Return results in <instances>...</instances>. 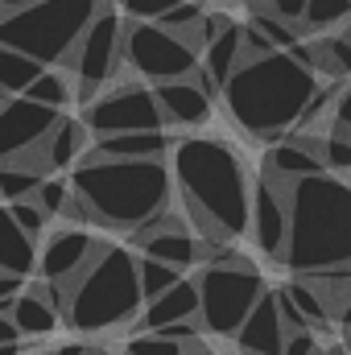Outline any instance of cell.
<instances>
[{"instance_id":"7402d4cb","label":"cell","mask_w":351,"mask_h":355,"mask_svg":"<svg viewBox=\"0 0 351 355\" xmlns=\"http://www.w3.org/2000/svg\"><path fill=\"white\" fill-rule=\"evenodd\" d=\"M33 268H37L33 240L12 223V211L0 202V272H8V277H29Z\"/></svg>"},{"instance_id":"277c9868","label":"cell","mask_w":351,"mask_h":355,"mask_svg":"<svg viewBox=\"0 0 351 355\" xmlns=\"http://www.w3.org/2000/svg\"><path fill=\"white\" fill-rule=\"evenodd\" d=\"M314 91H318V79L306 67H298L289 54H268L257 62H240L223 87V99L232 120L244 132L277 145L289 137L293 124H302Z\"/></svg>"},{"instance_id":"e0dca14e","label":"cell","mask_w":351,"mask_h":355,"mask_svg":"<svg viewBox=\"0 0 351 355\" xmlns=\"http://www.w3.org/2000/svg\"><path fill=\"white\" fill-rule=\"evenodd\" d=\"M285 322H281V310H277V289H268L257 310L244 318L240 335H236V347L240 355H281L285 352Z\"/></svg>"},{"instance_id":"60d3db41","label":"cell","mask_w":351,"mask_h":355,"mask_svg":"<svg viewBox=\"0 0 351 355\" xmlns=\"http://www.w3.org/2000/svg\"><path fill=\"white\" fill-rule=\"evenodd\" d=\"M21 335H17V327H12V318H4L0 314V343H17Z\"/></svg>"},{"instance_id":"2e32d148","label":"cell","mask_w":351,"mask_h":355,"mask_svg":"<svg viewBox=\"0 0 351 355\" xmlns=\"http://www.w3.org/2000/svg\"><path fill=\"white\" fill-rule=\"evenodd\" d=\"M87 157V124L83 120H58V128L42 141V149H33L29 157H21V166L37 170L42 178L62 174L67 166H79Z\"/></svg>"},{"instance_id":"8d00e7d4","label":"cell","mask_w":351,"mask_h":355,"mask_svg":"<svg viewBox=\"0 0 351 355\" xmlns=\"http://www.w3.org/2000/svg\"><path fill=\"white\" fill-rule=\"evenodd\" d=\"M318 352H323V343H318L314 331H289V335H285V352L281 355H318Z\"/></svg>"},{"instance_id":"603a6c76","label":"cell","mask_w":351,"mask_h":355,"mask_svg":"<svg viewBox=\"0 0 351 355\" xmlns=\"http://www.w3.org/2000/svg\"><path fill=\"white\" fill-rule=\"evenodd\" d=\"M12 327H17V335L46 339V335H54V327H58V310H54L37 289H25V293L17 297V306H12Z\"/></svg>"},{"instance_id":"7bdbcfd3","label":"cell","mask_w":351,"mask_h":355,"mask_svg":"<svg viewBox=\"0 0 351 355\" xmlns=\"http://www.w3.org/2000/svg\"><path fill=\"white\" fill-rule=\"evenodd\" d=\"M339 322H343V331H351V297L343 302V310H339Z\"/></svg>"},{"instance_id":"44dd1931","label":"cell","mask_w":351,"mask_h":355,"mask_svg":"<svg viewBox=\"0 0 351 355\" xmlns=\"http://www.w3.org/2000/svg\"><path fill=\"white\" fill-rule=\"evenodd\" d=\"M240 46H244V25H236V21H232L219 37L207 42V50H203V79H207L211 91L228 87V79L236 75V67H240Z\"/></svg>"},{"instance_id":"7c38bea8","label":"cell","mask_w":351,"mask_h":355,"mask_svg":"<svg viewBox=\"0 0 351 355\" xmlns=\"http://www.w3.org/2000/svg\"><path fill=\"white\" fill-rule=\"evenodd\" d=\"M248 232L257 240V248L277 257L285 252L289 240V182H277L273 174H264L252 182V215H248Z\"/></svg>"},{"instance_id":"681fc988","label":"cell","mask_w":351,"mask_h":355,"mask_svg":"<svg viewBox=\"0 0 351 355\" xmlns=\"http://www.w3.org/2000/svg\"><path fill=\"white\" fill-rule=\"evenodd\" d=\"M91 355H108V352H99V347H95V352H91Z\"/></svg>"},{"instance_id":"c3c4849f","label":"cell","mask_w":351,"mask_h":355,"mask_svg":"<svg viewBox=\"0 0 351 355\" xmlns=\"http://www.w3.org/2000/svg\"><path fill=\"white\" fill-rule=\"evenodd\" d=\"M240 4H248V8H252V12H257V8H261L264 0H240Z\"/></svg>"},{"instance_id":"52a82bcc","label":"cell","mask_w":351,"mask_h":355,"mask_svg":"<svg viewBox=\"0 0 351 355\" xmlns=\"http://www.w3.org/2000/svg\"><path fill=\"white\" fill-rule=\"evenodd\" d=\"M198 281V327L215 339H236L244 318L257 310L264 293V277L248 261L236 265H203Z\"/></svg>"},{"instance_id":"f1b7e54d","label":"cell","mask_w":351,"mask_h":355,"mask_svg":"<svg viewBox=\"0 0 351 355\" xmlns=\"http://www.w3.org/2000/svg\"><path fill=\"white\" fill-rule=\"evenodd\" d=\"M137 272H141V293H145V302H153V297L170 293L178 281H186V272L162 265V261H145V257H137Z\"/></svg>"},{"instance_id":"3957f363","label":"cell","mask_w":351,"mask_h":355,"mask_svg":"<svg viewBox=\"0 0 351 355\" xmlns=\"http://www.w3.org/2000/svg\"><path fill=\"white\" fill-rule=\"evenodd\" d=\"M281 265L293 277L351 268V182L335 174L289 182V240Z\"/></svg>"},{"instance_id":"ac0fdd59","label":"cell","mask_w":351,"mask_h":355,"mask_svg":"<svg viewBox=\"0 0 351 355\" xmlns=\"http://www.w3.org/2000/svg\"><path fill=\"white\" fill-rule=\"evenodd\" d=\"M190 318H198V281L194 277L178 281L170 293L145 302V314L132 327H137V335H149V331H166L174 322H190Z\"/></svg>"},{"instance_id":"f907efd6","label":"cell","mask_w":351,"mask_h":355,"mask_svg":"<svg viewBox=\"0 0 351 355\" xmlns=\"http://www.w3.org/2000/svg\"><path fill=\"white\" fill-rule=\"evenodd\" d=\"M198 4H203V0H198Z\"/></svg>"},{"instance_id":"74e56055","label":"cell","mask_w":351,"mask_h":355,"mask_svg":"<svg viewBox=\"0 0 351 355\" xmlns=\"http://www.w3.org/2000/svg\"><path fill=\"white\" fill-rule=\"evenodd\" d=\"M331 116H335V132L351 137V83H343V87H339V95H335V107H331Z\"/></svg>"},{"instance_id":"7dc6e473","label":"cell","mask_w":351,"mask_h":355,"mask_svg":"<svg viewBox=\"0 0 351 355\" xmlns=\"http://www.w3.org/2000/svg\"><path fill=\"white\" fill-rule=\"evenodd\" d=\"M343 352L351 355V331H343Z\"/></svg>"},{"instance_id":"d6986e66","label":"cell","mask_w":351,"mask_h":355,"mask_svg":"<svg viewBox=\"0 0 351 355\" xmlns=\"http://www.w3.org/2000/svg\"><path fill=\"white\" fill-rule=\"evenodd\" d=\"M178 141L157 128V132H124V137H99L91 145V157H108V162H162Z\"/></svg>"},{"instance_id":"ee69618b","label":"cell","mask_w":351,"mask_h":355,"mask_svg":"<svg viewBox=\"0 0 351 355\" xmlns=\"http://www.w3.org/2000/svg\"><path fill=\"white\" fill-rule=\"evenodd\" d=\"M318 355H348V352H343V343H331V347H323Z\"/></svg>"},{"instance_id":"e575fe53","label":"cell","mask_w":351,"mask_h":355,"mask_svg":"<svg viewBox=\"0 0 351 355\" xmlns=\"http://www.w3.org/2000/svg\"><path fill=\"white\" fill-rule=\"evenodd\" d=\"M8 211H12V223H17L29 240H37V236L46 232V215H42V207H37L33 198H29V202H12Z\"/></svg>"},{"instance_id":"ab89813d","label":"cell","mask_w":351,"mask_h":355,"mask_svg":"<svg viewBox=\"0 0 351 355\" xmlns=\"http://www.w3.org/2000/svg\"><path fill=\"white\" fill-rule=\"evenodd\" d=\"M95 352V343H62V347H54L50 355H91Z\"/></svg>"},{"instance_id":"f35d334b","label":"cell","mask_w":351,"mask_h":355,"mask_svg":"<svg viewBox=\"0 0 351 355\" xmlns=\"http://www.w3.org/2000/svg\"><path fill=\"white\" fill-rule=\"evenodd\" d=\"M12 297H21V277L0 272V302H12Z\"/></svg>"},{"instance_id":"8fae6325","label":"cell","mask_w":351,"mask_h":355,"mask_svg":"<svg viewBox=\"0 0 351 355\" xmlns=\"http://www.w3.org/2000/svg\"><path fill=\"white\" fill-rule=\"evenodd\" d=\"M62 112H50L33 99H4L0 107V166L4 162H21L33 149H42V141L58 128Z\"/></svg>"},{"instance_id":"836d02e7","label":"cell","mask_w":351,"mask_h":355,"mask_svg":"<svg viewBox=\"0 0 351 355\" xmlns=\"http://www.w3.org/2000/svg\"><path fill=\"white\" fill-rule=\"evenodd\" d=\"M186 352H190V347L170 343V339H162V335H132L128 347H124V355H186Z\"/></svg>"},{"instance_id":"f546056e","label":"cell","mask_w":351,"mask_h":355,"mask_svg":"<svg viewBox=\"0 0 351 355\" xmlns=\"http://www.w3.org/2000/svg\"><path fill=\"white\" fill-rule=\"evenodd\" d=\"M248 25H257L264 37H268V46L277 50V54H289L298 42H306V29L302 25H289V21H277V17H268V12H252V21Z\"/></svg>"},{"instance_id":"30bf717a","label":"cell","mask_w":351,"mask_h":355,"mask_svg":"<svg viewBox=\"0 0 351 355\" xmlns=\"http://www.w3.org/2000/svg\"><path fill=\"white\" fill-rule=\"evenodd\" d=\"M83 124H87V132H95V141L99 137H124V132H157V128H166L153 87H141V83H124V87H112L108 95H95V103L87 107Z\"/></svg>"},{"instance_id":"1f68e13d","label":"cell","mask_w":351,"mask_h":355,"mask_svg":"<svg viewBox=\"0 0 351 355\" xmlns=\"http://www.w3.org/2000/svg\"><path fill=\"white\" fill-rule=\"evenodd\" d=\"M323 170L327 174H351V137H343V132L323 137Z\"/></svg>"},{"instance_id":"f6af8a7d","label":"cell","mask_w":351,"mask_h":355,"mask_svg":"<svg viewBox=\"0 0 351 355\" xmlns=\"http://www.w3.org/2000/svg\"><path fill=\"white\" fill-rule=\"evenodd\" d=\"M186 355H219V352H211L207 343H198V347H190V352H186Z\"/></svg>"},{"instance_id":"5bb4252c","label":"cell","mask_w":351,"mask_h":355,"mask_svg":"<svg viewBox=\"0 0 351 355\" xmlns=\"http://www.w3.org/2000/svg\"><path fill=\"white\" fill-rule=\"evenodd\" d=\"M137 244H141V257L145 261H162V265L178 268V272H186V268H194L203 261L198 240L182 227V219H178L174 211H166L149 227H141L137 232Z\"/></svg>"},{"instance_id":"9c48e42d","label":"cell","mask_w":351,"mask_h":355,"mask_svg":"<svg viewBox=\"0 0 351 355\" xmlns=\"http://www.w3.org/2000/svg\"><path fill=\"white\" fill-rule=\"evenodd\" d=\"M120 62H124V17H120V8H99L83 33V42L75 46V54L62 62L71 71V79L79 83L75 99L95 103V91L116 79Z\"/></svg>"},{"instance_id":"4dcf8cb0","label":"cell","mask_w":351,"mask_h":355,"mask_svg":"<svg viewBox=\"0 0 351 355\" xmlns=\"http://www.w3.org/2000/svg\"><path fill=\"white\" fill-rule=\"evenodd\" d=\"M71 182L67 178H46L42 186H37V194H33V202L42 207V215L46 219H54V215H67L71 211Z\"/></svg>"},{"instance_id":"7a4b0ae2","label":"cell","mask_w":351,"mask_h":355,"mask_svg":"<svg viewBox=\"0 0 351 355\" xmlns=\"http://www.w3.org/2000/svg\"><path fill=\"white\" fill-rule=\"evenodd\" d=\"M170 190L174 178L162 162H108V157H91V149L71 178L79 219L120 232H141L157 215H166Z\"/></svg>"},{"instance_id":"bcb514c9","label":"cell","mask_w":351,"mask_h":355,"mask_svg":"<svg viewBox=\"0 0 351 355\" xmlns=\"http://www.w3.org/2000/svg\"><path fill=\"white\" fill-rule=\"evenodd\" d=\"M0 355H21V347L17 343H0Z\"/></svg>"},{"instance_id":"ffe728a7","label":"cell","mask_w":351,"mask_h":355,"mask_svg":"<svg viewBox=\"0 0 351 355\" xmlns=\"http://www.w3.org/2000/svg\"><path fill=\"white\" fill-rule=\"evenodd\" d=\"M264 174H273L277 182H302V178L327 174V170H323V157H318L314 149H306L298 132H289L285 141H277V145L268 149Z\"/></svg>"},{"instance_id":"4fadbf2b","label":"cell","mask_w":351,"mask_h":355,"mask_svg":"<svg viewBox=\"0 0 351 355\" xmlns=\"http://www.w3.org/2000/svg\"><path fill=\"white\" fill-rule=\"evenodd\" d=\"M99 248H103V244H99L91 232L62 227V232H54V236L42 244V252H37V272H42L46 285H62V289H71V285L95 265Z\"/></svg>"},{"instance_id":"b9f144b4","label":"cell","mask_w":351,"mask_h":355,"mask_svg":"<svg viewBox=\"0 0 351 355\" xmlns=\"http://www.w3.org/2000/svg\"><path fill=\"white\" fill-rule=\"evenodd\" d=\"M29 4H42V0H0V12H17V8H29Z\"/></svg>"},{"instance_id":"ba28073f","label":"cell","mask_w":351,"mask_h":355,"mask_svg":"<svg viewBox=\"0 0 351 355\" xmlns=\"http://www.w3.org/2000/svg\"><path fill=\"white\" fill-rule=\"evenodd\" d=\"M124 62L153 87L194 79L203 71V54L186 46L178 33L149 25V21H128V17H124Z\"/></svg>"},{"instance_id":"5b68a950","label":"cell","mask_w":351,"mask_h":355,"mask_svg":"<svg viewBox=\"0 0 351 355\" xmlns=\"http://www.w3.org/2000/svg\"><path fill=\"white\" fill-rule=\"evenodd\" d=\"M145 314L137 257L120 244H103L95 265L67 289V322L83 335L132 327Z\"/></svg>"},{"instance_id":"9a60e30c","label":"cell","mask_w":351,"mask_h":355,"mask_svg":"<svg viewBox=\"0 0 351 355\" xmlns=\"http://www.w3.org/2000/svg\"><path fill=\"white\" fill-rule=\"evenodd\" d=\"M157 95V107H162V120L170 128H198L211 120V95L215 91L207 87L203 71L194 79H178V83H162L153 87Z\"/></svg>"},{"instance_id":"6da1fadb","label":"cell","mask_w":351,"mask_h":355,"mask_svg":"<svg viewBox=\"0 0 351 355\" xmlns=\"http://www.w3.org/2000/svg\"><path fill=\"white\" fill-rule=\"evenodd\" d=\"M174 182L190 223L207 244H236L252 215V178L240 153L215 137H186L174 145Z\"/></svg>"},{"instance_id":"484cf974","label":"cell","mask_w":351,"mask_h":355,"mask_svg":"<svg viewBox=\"0 0 351 355\" xmlns=\"http://www.w3.org/2000/svg\"><path fill=\"white\" fill-rule=\"evenodd\" d=\"M351 21V0H306V12H302V29L306 37H318L335 25H348Z\"/></svg>"},{"instance_id":"8992f818","label":"cell","mask_w":351,"mask_h":355,"mask_svg":"<svg viewBox=\"0 0 351 355\" xmlns=\"http://www.w3.org/2000/svg\"><path fill=\"white\" fill-rule=\"evenodd\" d=\"M99 8V0H42L17 12H0V46L54 71L75 54Z\"/></svg>"},{"instance_id":"cb8c5ba5","label":"cell","mask_w":351,"mask_h":355,"mask_svg":"<svg viewBox=\"0 0 351 355\" xmlns=\"http://www.w3.org/2000/svg\"><path fill=\"white\" fill-rule=\"evenodd\" d=\"M42 75H46L42 62H33V58H25V54H17V50H4V46H0V95H4V99L29 95V87H33Z\"/></svg>"},{"instance_id":"d6a6232c","label":"cell","mask_w":351,"mask_h":355,"mask_svg":"<svg viewBox=\"0 0 351 355\" xmlns=\"http://www.w3.org/2000/svg\"><path fill=\"white\" fill-rule=\"evenodd\" d=\"M120 4H124L128 21H149V25H157L166 12H174L182 0H120Z\"/></svg>"},{"instance_id":"d4e9b609","label":"cell","mask_w":351,"mask_h":355,"mask_svg":"<svg viewBox=\"0 0 351 355\" xmlns=\"http://www.w3.org/2000/svg\"><path fill=\"white\" fill-rule=\"evenodd\" d=\"M42 182H46V178L37 174V170H29V166H21V162H4V166H0V198H4V207L29 202Z\"/></svg>"},{"instance_id":"83f0119b","label":"cell","mask_w":351,"mask_h":355,"mask_svg":"<svg viewBox=\"0 0 351 355\" xmlns=\"http://www.w3.org/2000/svg\"><path fill=\"white\" fill-rule=\"evenodd\" d=\"M25 99H33V103H42V107H50V112H62L71 99H75V87H71V75H62V71H46Z\"/></svg>"},{"instance_id":"d590c367","label":"cell","mask_w":351,"mask_h":355,"mask_svg":"<svg viewBox=\"0 0 351 355\" xmlns=\"http://www.w3.org/2000/svg\"><path fill=\"white\" fill-rule=\"evenodd\" d=\"M257 12H268V17H277V21H289V25H302L306 0H264Z\"/></svg>"},{"instance_id":"4316f807","label":"cell","mask_w":351,"mask_h":355,"mask_svg":"<svg viewBox=\"0 0 351 355\" xmlns=\"http://www.w3.org/2000/svg\"><path fill=\"white\" fill-rule=\"evenodd\" d=\"M285 297L293 302V310L306 318V327H310V331H327V322H331V310H327V302H323V297H318V293H314V289L302 281V277H293V281L285 285Z\"/></svg>"}]
</instances>
